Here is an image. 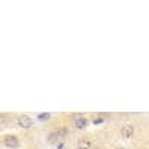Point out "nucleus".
<instances>
[{
	"mask_svg": "<svg viewBox=\"0 0 149 149\" xmlns=\"http://www.w3.org/2000/svg\"><path fill=\"white\" fill-rule=\"evenodd\" d=\"M86 124H88V121H86L85 118H78L76 121H74V127H76L78 130H82L86 127Z\"/></svg>",
	"mask_w": 149,
	"mask_h": 149,
	"instance_id": "obj_5",
	"label": "nucleus"
},
{
	"mask_svg": "<svg viewBox=\"0 0 149 149\" xmlns=\"http://www.w3.org/2000/svg\"><path fill=\"white\" fill-rule=\"evenodd\" d=\"M5 145L10 149H17L19 146V142H18V137L17 136H6L5 137Z\"/></svg>",
	"mask_w": 149,
	"mask_h": 149,
	"instance_id": "obj_1",
	"label": "nucleus"
},
{
	"mask_svg": "<svg viewBox=\"0 0 149 149\" xmlns=\"http://www.w3.org/2000/svg\"><path fill=\"white\" fill-rule=\"evenodd\" d=\"M31 119L29 118V116H26V115H22V116H19L18 118V125L19 127H22V128H30L31 127Z\"/></svg>",
	"mask_w": 149,
	"mask_h": 149,
	"instance_id": "obj_2",
	"label": "nucleus"
},
{
	"mask_svg": "<svg viewBox=\"0 0 149 149\" xmlns=\"http://www.w3.org/2000/svg\"><path fill=\"white\" fill-rule=\"evenodd\" d=\"M98 122H103V119H102V118H97V119H94V124H98Z\"/></svg>",
	"mask_w": 149,
	"mask_h": 149,
	"instance_id": "obj_8",
	"label": "nucleus"
},
{
	"mask_svg": "<svg viewBox=\"0 0 149 149\" xmlns=\"http://www.w3.org/2000/svg\"><path fill=\"white\" fill-rule=\"evenodd\" d=\"M76 149H82V148H76Z\"/></svg>",
	"mask_w": 149,
	"mask_h": 149,
	"instance_id": "obj_9",
	"label": "nucleus"
},
{
	"mask_svg": "<svg viewBox=\"0 0 149 149\" xmlns=\"http://www.w3.org/2000/svg\"><path fill=\"white\" fill-rule=\"evenodd\" d=\"M61 137V133L60 131H52L51 134L48 136V143H57Z\"/></svg>",
	"mask_w": 149,
	"mask_h": 149,
	"instance_id": "obj_4",
	"label": "nucleus"
},
{
	"mask_svg": "<svg viewBox=\"0 0 149 149\" xmlns=\"http://www.w3.org/2000/svg\"><path fill=\"white\" fill-rule=\"evenodd\" d=\"M48 118H49V113H43L39 116V119H48Z\"/></svg>",
	"mask_w": 149,
	"mask_h": 149,
	"instance_id": "obj_7",
	"label": "nucleus"
},
{
	"mask_svg": "<svg viewBox=\"0 0 149 149\" xmlns=\"http://www.w3.org/2000/svg\"><path fill=\"white\" fill-rule=\"evenodd\" d=\"M5 122H9V118H6V116H0V124H5Z\"/></svg>",
	"mask_w": 149,
	"mask_h": 149,
	"instance_id": "obj_6",
	"label": "nucleus"
},
{
	"mask_svg": "<svg viewBox=\"0 0 149 149\" xmlns=\"http://www.w3.org/2000/svg\"><path fill=\"white\" fill-rule=\"evenodd\" d=\"M133 133H134L133 125H125V127L121 128V136H122L124 139H130L131 136H133Z\"/></svg>",
	"mask_w": 149,
	"mask_h": 149,
	"instance_id": "obj_3",
	"label": "nucleus"
}]
</instances>
